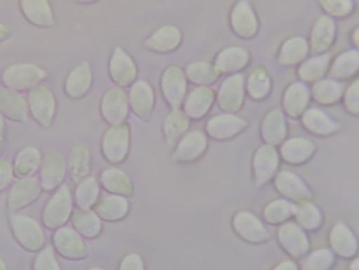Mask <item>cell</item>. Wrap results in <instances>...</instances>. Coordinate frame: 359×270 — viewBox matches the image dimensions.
<instances>
[{"label":"cell","instance_id":"obj_1","mask_svg":"<svg viewBox=\"0 0 359 270\" xmlns=\"http://www.w3.org/2000/svg\"><path fill=\"white\" fill-rule=\"evenodd\" d=\"M46 75L40 67L32 64H18L8 67L2 75V82L11 90H25L34 87Z\"/></svg>","mask_w":359,"mask_h":270},{"label":"cell","instance_id":"obj_2","mask_svg":"<svg viewBox=\"0 0 359 270\" xmlns=\"http://www.w3.org/2000/svg\"><path fill=\"white\" fill-rule=\"evenodd\" d=\"M28 104L34 119L43 126H48L55 112V100L46 87H34L28 95Z\"/></svg>","mask_w":359,"mask_h":270},{"label":"cell","instance_id":"obj_3","mask_svg":"<svg viewBox=\"0 0 359 270\" xmlns=\"http://www.w3.org/2000/svg\"><path fill=\"white\" fill-rule=\"evenodd\" d=\"M21 11L31 23L39 27H50L54 20L48 3L46 1H22Z\"/></svg>","mask_w":359,"mask_h":270},{"label":"cell","instance_id":"obj_4","mask_svg":"<svg viewBox=\"0 0 359 270\" xmlns=\"http://www.w3.org/2000/svg\"><path fill=\"white\" fill-rule=\"evenodd\" d=\"M234 227L241 236L250 242H262L268 237L261 223L253 215L247 212H241L236 216Z\"/></svg>","mask_w":359,"mask_h":270},{"label":"cell","instance_id":"obj_5","mask_svg":"<svg viewBox=\"0 0 359 270\" xmlns=\"http://www.w3.org/2000/svg\"><path fill=\"white\" fill-rule=\"evenodd\" d=\"M162 86L168 101L177 106L185 91V79L182 71L174 67L168 69L163 74Z\"/></svg>","mask_w":359,"mask_h":270},{"label":"cell","instance_id":"obj_6","mask_svg":"<svg viewBox=\"0 0 359 270\" xmlns=\"http://www.w3.org/2000/svg\"><path fill=\"white\" fill-rule=\"evenodd\" d=\"M0 112L7 118L21 121L27 116V104L23 98L13 90H0Z\"/></svg>","mask_w":359,"mask_h":270},{"label":"cell","instance_id":"obj_7","mask_svg":"<svg viewBox=\"0 0 359 270\" xmlns=\"http://www.w3.org/2000/svg\"><path fill=\"white\" fill-rule=\"evenodd\" d=\"M127 111L126 99L124 93L118 88L110 90L102 102V112L106 119L114 123L121 121Z\"/></svg>","mask_w":359,"mask_h":270},{"label":"cell","instance_id":"obj_8","mask_svg":"<svg viewBox=\"0 0 359 270\" xmlns=\"http://www.w3.org/2000/svg\"><path fill=\"white\" fill-rule=\"evenodd\" d=\"M280 241L291 255L299 257L306 252L307 242L304 234L294 225L283 226L279 231Z\"/></svg>","mask_w":359,"mask_h":270},{"label":"cell","instance_id":"obj_9","mask_svg":"<svg viewBox=\"0 0 359 270\" xmlns=\"http://www.w3.org/2000/svg\"><path fill=\"white\" fill-rule=\"evenodd\" d=\"M111 73L114 80L121 85L129 84L135 77L133 62L120 49L114 52L111 62Z\"/></svg>","mask_w":359,"mask_h":270},{"label":"cell","instance_id":"obj_10","mask_svg":"<svg viewBox=\"0 0 359 270\" xmlns=\"http://www.w3.org/2000/svg\"><path fill=\"white\" fill-rule=\"evenodd\" d=\"M90 82V72L87 64L76 67L69 75L65 90L72 97H79L88 90Z\"/></svg>","mask_w":359,"mask_h":270},{"label":"cell","instance_id":"obj_11","mask_svg":"<svg viewBox=\"0 0 359 270\" xmlns=\"http://www.w3.org/2000/svg\"><path fill=\"white\" fill-rule=\"evenodd\" d=\"M131 104L135 112L143 118H147L151 112L153 102L152 92L149 86L140 82L130 93Z\"/></svg>","mask_w":359,"mask_h":270},{"label":"cell","instance_id":"obj_12","mask_svg":"<svg viewBox=\"0 0 359 270\" xmlns=\"http://www.w3.org/2000/svg\"><path fill=\"white\" fill-rule=\"evenodd\" d=\"M331 243L336 252L344 257H351L355 252V239L343 224H338L334 228L331 235Z\"/></svg>","mask_w":359,"mask_h":270},{"label":"cell","instance_id":"obj_13","mask_svg":"<svg viewBox=\"0 0 359 270\" xmlns=\"http://www.w3.org/2000/svg\"><path fill=\"white\" fill-rule=\"evenodd\" d=\"M180 33L173 27H165L156 32L147 41V45L158 51L173 49L180 41Z\"/></svg>","mask_w":359,"mask_h":270},{"label":"cell","instance_id":"obj_14","mask_svg":"<svg viewBox=\"0 0 359 270\" xmlns=\"http://www.w3.org/2000/svg\"><path fill=\"white\" fill-rule=\"evenodd\" d=\"M276 186L280 191L292 198L299 199L309 195L303 183L297 177L287 172L278 175Z\"/></svg>","mask_w":359,"mask_h":270},{"label":"cell","instance_id":"obj_15","mask_svg":"<svg viewBox=\"0 0 359 270\" xmlns=\"http://www.w3.org/2000/svg\"><path fill=\"white\" fill-rule=\"evenodd\" d=\"M266 150L258 154L255 161V175L258 184L266 182L276 168V154L271 149Z\"/></svg>","mask_w":359,"mask_h":270},{"label":"cell","instance_id":"obj_16","mask_svg":"<svg viewBox=\"0 0 359 270\" xmlns=\"http://www.w3.org/2000/svg\"><path fill=\"white\" fill-rule=\"evenodd\" d=\"M293 212L294 208L285 201H278L269 205L265 211L267 221L271 223H278L285 220Z\"/></svg>","mask_w":359,"mask_h":270},{"label":"cell","instance_id":"obj_17","mask_svg":"<svg viewBox=\"0 0 359 270\" xmlns=\"http://www.w3.org/2000/svg\"><path fill=\"white\" fill-rule=\"evenodd\" d=\"M333 262V257L328 250H319L313 253L305 262V270H327Z\"/></svg>","mask_w":359,"mask_h":270},{"label":"cell","instance_id":"obj_18","mask_svg":"<svg viewBox=\"0 0 359 270\" xmlns=\"http://www.w3.org/2000/svg\"><path fill=\"white\" fill-rule=\"evenodd\" d=\"M297 219L303 227L311 229L319 224L320 215L315 207L308 204L302 205L297 211Z\"/></svg>","mask_w":359,"mask_h":270},{"label":"cell","instance_id":"obj_19","mask_svg":"<svg viewBox=\"0 0 359 270\" xmlns=\"http://www.w3.org/2000/svg\"><path fill=\"white\" fill-rule=\"evenodd\" d=\"M203 91L197 90L191 94L187 100L186 109L189 114L192 116H200L205 107L206 102H204Z\"/></svg>","mask_w":359,"mask_h":270},{"label":"cell","instance_id":"obj_20","mask_svg":"<svg viewBox=\"0 0 359 270\" xmlns=\"http://www.w3.org/2000/svg\"><path fill=\"white\" fill-rule=\"evenodd\" d=\"M185 117L180 112H175L168 118L166 126L168 129H172L171 132L180 131L184 129L186 126Z\"/></svg>","mask_w":359,"mask_h":270},{"label":"cell","instance_id":"obj_21","mask_svg":"<svg viewBox=\"0 0 359 270\" xmlns=\"http://www.w3.org/2000/svg\"><path fill=\"white\" fill-rule=\"evenodd\" d=\"M275 270H297V269L293 263L287 262L279 265Z\"/></svg>","mask_w":359,"mask_h":270},{"label":"cell","instance_id":"obj_22","mask_svg":"<svg viewBox=\"0 0 359 270\" xmlns=\"http://www.w3.org/2000/svg\"><path fill=\"white\" fill-rule=\"evenodd\" d=\"M8 35V28L4 24L0 22V42L5 39Z\"/></svg>","mask_w":359,"mask_h":270},{"label":"cell","instance_id":"obj_23","mask_svg":"<svg viewBox=\"0 0 359 270\" xmlns=\"http://www.w3.org/2000/svg\"><path fill=\"white\" fill-rule=\"evenodd\" d=\"M2 128H3V121H2L1 117L0 116V133L2 130Z\"/></svg>","mask_w":359,"mask_h":270}]
</instances>
